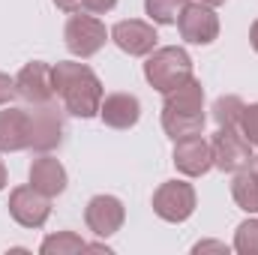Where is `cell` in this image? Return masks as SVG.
I'll list each match as a JSON object with an SVG mask.
<instances>
[{"mask_svg":"<svg viewBox=\"0 0 258 255\" xmlns=\"http://www.w3.org/2000/svg\"><path fill=\"white\" fill-rule=\"evenodd\" d=\"M27 141H30V111L3 108L0 111V153L27 150Z\"/></svg>","mask_w":258,"mask_h":255,"instance_id":"4fadbf2b","label":"cell"},{"mask_svg":"<svg viewBox=\"0 0 258 255\" xmlns=\"http://www.w3.org/2000/svg\"><path fill=\"white\" fill-rule=\"evenodd\" d=\"M60 141H63V114L57 111V105H51V102L33 105L27 150H33V153H51L54 147H60Z\"/></svg>","mask_w":258,"mask_h":255,"instance_id":"3957f363","label":"cell"},{"mask_svg":"<svg viewBox=\"0 0 258 255\" xmlns=\"http://www.w3.org/2000/svg\"><path fill=\"white\" fill-rule=\"evenodd\" d=\"M144 78L159 90L168 93L177 84H183L186 78H192V60L183 48L177 45H165V48H153L147 63H144Z\"/></svg>","mask_w":258,"mask_h":255,"instance_id":"7a4b0ae2","label":"cell"},{"mask_svg":"<svg viewBox=\"0 0 258 255\" xmlns=\"http://www.w3.org/2000/svg\"><path fill=\"white\" fill-rule=\"evenodd\" d=\"M234 249L240 255H258V219H246L237 225Z\"/></svg>","mask_w":258,"mask_h":255,"instance_id":"7402d4cb","label":"cell"},{"mask_svg":"<svg viewBox=\"0 0 258 255\" xmlns=\"http://www.w3.org/2000/svg\"><path fill=\"white\" fill-rule=\"evenodd\" d=\"M240 132L249 144H258V102L243 108V117H240Z\"/></svg>","mask_w":258,"mask_h":255,"instance_id":"603a6c76","label":"cell"},{"mask_svg":"<svg viewBox=\"0 0 258 255\" xmlns=\"http://www.w3.org/2000/svg\"><path fill=\"white\" fill-rule=\"evenodd\" d=\"M210 150H213V165L219 171H240L252 159V144L243 138L240 129L231 126H219V132L210 141Z\"/></svg>","mask_w":258,"mask_h":255,"instance_id":"277c9868","label":"cell"},{"mask_svg":"<svg viewBox=\"0 0 258 255\" xmlns=\"http://www.w3.org/2000/svg\"><path fill=\"white\" fill-rule=\"evenodd\" d=\"M243 108H246V102H243L240 96H219V99L213 102V120H216L219 126L240 129Z\"/></svg>","mask_w":258,"mask_h":255,"instance_id":"d6986e66","label":"cell"},{"mask_svg":"<svg viewBox=\"0 0 258 255\" xmlns=\"http://www.w3.org/2000/svg\"><path fill=\"white\" fill-rule=\"evenodd\" d=\"M39 249H42V255H75V252H84L87 243L75 231H57V234L45 237Z\"/></svg>","mask_w":258,"mask_h":255,"instance_id":"ffe728a7","label":"cell"},{"mask_svg":"<svg viewBox=\"0 0 258 255\" xmlns=\"http://www.w3.org/2000/svg\"><path fill=\"white\" fill-rule=\"evenodd\" d=\"M111 39H114V45L120 51H126L132 57H144V54H150L156 48V39L159 36H156V30L147 21L129 18V21H117L111 27Z\"/></svg>","mask_w":258,"mask_h":255,"instance_id":"7c38bea8","label":"cell"},{"mask_svg":"<svg viewBox=\"0 0 258 255\" xmlns=\"http://www.w3.org/2000/svg\"><path fill=\"white\" fill-rule=\"evenodd\" d=\"M54 6L63 9V12H78L81 9V0H54Z\"/></svg>","mask_w":258,"mask_h":255,"instance_id":"4316f807","label":"cell"},{"mask_svg":"<svg viewBox=\"0 0 258 255\" xmlns=\"http://www.w3.org/2000/svg\"><path fill=\"white\" fill-rule=\"evenodd\" d=\"M195 210V189L183 180H168L153 192V213L165 222H183Z\"/></svg>","mask_w":258,"mask_h":255,"instance_id":"5b68a950","label":"cell"},{"mask_svg":"<svg viewBox=\"0 0 258 255\" xmlns=\"http://www.w3.org/2000/svg\"><path fill=\"white\" fill-rule=\"evenodd\" d=\"M12 96H15V78H9V75L0 72V105H6Z\"/></svg>","mask_w":258,"mask_h":255,"instance_id":"d4e9b609","label":"cell"},{"mask_svg":"<svg viewBox=\"0 0 258 255\" xmlns=\"http://www.w3.org/2000/svg\"><path fill=\"white\" fill-rule=\"evenodd\" d=\"M174 165L180 174L186 177H201L213 168V150L210 141H204L201 135H189V138H177L174 141Z\"/></svg>","mask_w":258,"mask_h":255,"instance_id":"8fae6325","label":"cell"},{"mask_svg":"<svg viewBox=\"0 0 258 255\" xmlns=\"http://www.w3.org/2000/svg\"><path fill=\"white\" fill-rule=\"evenodd\" d=\"M192 252H225L228 255V246L225 243H219V240H201V243H195L192 246Z\"/></svg>","mask_w":258,"mask_h":255,"instance_id":"484cf974","label":"cell"},{"mask_svg":"<svg viewBox=\"0 0 258 255\" xmlns=\"http://www.w3.org/2000/svg\"><path fill=\"white\" fill-rule=\"evenodd\" d=\"M168 111H186V114H201L204 111V87L198 78H186L183 84H177L174 90L165 93V105Z\"/></svg>","mask_w":258,"mask_h":255,"instance_id":"2e32d148","label":"cell"},{"mask_svg":"<svg viewBox=\"0 0 258 255\" xmlns=\"http://www.w3.org/2000/svg\"><path fill=\"white\" fill-rule=\"evenodd\" d=\"M30 186L48 198L60 195L66 189V168L48 153H39V159H33V165H30Z\"/></svg>","mask_w":258,"mask_h":255,"instance_id":"9a60e30c","label":"cell"},{"mask_svg":"<svg viewBox=\"0 0 258 255\" xmlns=\"http://www.w3.org/2000/svg\"><path fill=\"white\" fill-rule=\"evenodd\" d=\"M15 96L27 105H45L54 99V72L42 60L27 63L15 75Z\"/></svg>","mask_w":258,"mask_h":255,"instance_id":"52a82bcc","label":"cell"},{"mask_svg":"<svg viewBox=\"0 0 258 255\" xmlns=\"http://www.w3.org/2000/svg\"><path fill=\"white\" fill-rule=\"evenodd\" d=\"M249 168L255 171V177H258V156H252V159H249Z\"/></svg>","mask_w":258,"mask_h":255,"instance_id":"4dcf8cb0","label":"cell"},{"mask_svg":"<svg viewBox=\"0 0 258 255\" xmlns=\"http://www.w3.org/2000/svg\"><path fill=\"white\" fill-rule=\"evenodd\" d=\"M186 3L189 0H144V9H147V15L156 24H177V18L186 9Z\"/></svg>","mask_w":258,"mask_h":255,"instance_id":"44dd1931","label":"cell"},{"mask_svg":"<svg viewBox=\"0 0 258 255\" xmlns=\"http://www.w3.org/2000/svg\"><path fill=\"white\" fill-rule=\"evenodd\" d=\"M177 27H180V36L192 45H210L219 36V18L213 6H204V3H186V9L177 18Z\"/></svg>","mask_w":258,"mask_h":255,"instance_id":"9c48e42d","label":"cell"},{"mask_svg":"<svg viewBox=\"0 0 258 255\" xmlns=\"http://www.w3.org/2000/svg\"><path fill=\"white\" fill-rule=\"evenodd\" d=\"M231 195H234V201H237V207L240 210H246V213H258V177L252 168H240L237 174H234V183H231Z\"/></svg>","mask_w":258,"mask_h":255,"instance_id":"ac0fdd59","label":"cell"},{"mask_svg":"<svg viewBox=\"0 0 258 255\" xmlns=\"http://www.w3.org/2000/svg\"><path fill=\"white\" fill-rule=\"evenodd\" d=\"M198 3H204V6H222L225 0H198Z\"/></svg>","mask_w":258,"mask_h":255,"instance_id":"f546056e","label":"cell"},{"mask_svg":"<svg viewBox=\"0 0 258 255\" xmlns=\"http://www.w3.org/2000/svg\"><path fill=\"white\" fill-rule=\"evenodd\" d=\"M114 3H117V0H81V6H84L87 12H96V15L111 12V9H114Z\"/></svg>","mask_w":258,"mask_h":255,"instance_id":"cb8c5ba5","label":"cell"},{"mask_svg":"<svg viewBox=\"0 0 258 255\" xmlns=\"http://www.w3.org/2000/svg\"><path fill=\"white\" fill-rule=\"evenodd\" d=\"M54 72V93L60 96L66 114L72 117H93L99 114L102 105V81L96 78V72L87 63H75V60H60L51 66Z\"/></svg>","mask_w":258,"mask_h":255,"instance_id":"6da1fadb","label":"cell"},{"mask_svg":"<svg viewBox=\"0 0 258 255\" xmlns=\"http://www.w3.org/2000/svg\"><path fill=\"white\" fill-rule=\"evenodd\" d=\"M99 117L105 120V126H111V129H129L138 123L141 105H138V99L132 93H111V96L102 99Z\"/></svg>","mask_w":258,"mask_h":255,"instance_id":"5bb4252c","label":"cell"},{"mask_svg":"<svg viewBox=\"0 0 258 255\" xmlns=\"http://www.w3.org/2000/svg\"><path fill=\"white\" fill-rule=\"evenodd\" d=\"M123 219H126V210H123L120 198H114V195H93V198L87 201L84 222H87V228H90L96 237H111V234H117L120 225H123Z\"/></svg>","mask_w":258,"mask_h":255,"instance_id":"30bf717a","label":"cell"},{"mask_svg":"<svg viewBox=\"0 0 258 255\" xmlns=\"http://www.w3.org/2000/svg\"><path fill=\"white\" fill-rule=\"evenodd\" d=\"M162 129L174 141L177 138H189V135H201V129H204V111L201 114H186V111H168V108H162Z\"/></svg>","mask_w":258,"mask_h":255,"instance_id":"e0dca14e","label":"cell"},{"mask_svg":"<svg viewBox=\"0 0 258 255\" xmlns=\"http://www.w3.org/2000/svg\"><path fill=\"white\" fill-rule=\"evenodd\" d=\"M249 42H252V48L258 51V18H255V24L249 27Z\"/></svg>","mask_w":258,"mask_h":255,"instance_id":"83f0119b","label":"cell"},{"mask_svg":"<svg viewBox=\"0 0 258 255\" xmlns=\"http://www.w3.org/2000/svg\"><path fill=\"white\" fill-rule=\"evenodd\" d=\"M63 39H66V48L75 57H93L105 45L108 33H105V24L96 21L93 15H72L66 21Z\"/></svg>","mask_w":258,"mask_h":255,"instance_id":"8992f818","label":"cell"},{"mask_svg":"<svg viewBox=\"0 0 258 255\" xmlns=\"http://www.w3.org/2000/svg\"><path fill=\"white\" fill-rule=\"evenodd\" d=\"M3 186H6V165L0 162V189H3Z\"/></svg>","mask_w":258,"mask_h":255,"instance_id":"f1b7e54d","label":"cell"},{"mask_svg":"<svg viewBox=\"0 0 258 255\" xmlns=\"http://www.w3.org/2000/svg\"><path fill=\"white\" fill-rule=\"evenodd\" d=\"M9 213L24 228H42L51 213V198L33 186H18L9 195Z\"/></svg>","mask_w":258,"mask_h":255,"instance_id":"ba28073f","label":"cell"}]
</instances>
